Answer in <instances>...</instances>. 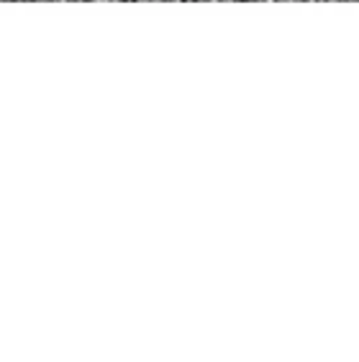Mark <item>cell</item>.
Here are the masks:
<instances>
[{
	"instance_id": "6da1fadb",
	"label": "cell",
	"mask_w": 359,
	"mask_h": 362,
	"mask_svg": "<svg viewBox=\"0 0 359 362\" xmlns=\"http://www.w3.org/2000/svg\"><path fill=\"white\" fill-rule=\"evenodd\" d=\"M182 3H208V0H182Z\"/></svg>"
},
{
	"instance_id": "7a4b0ae2",
	"label": "cell",
	"mask_w": 359,
	"mask_h": 362,
	"mask_svg": "<svg viewBox=\"0 0 359 362\" xmlns=\"http://www.w3.org/2000/svg\"><path fill=\"white\" fill-rule=\"evenodd\" d=\"M11 3H16V0H11Z\"/></svg>"
}]
</instances>
